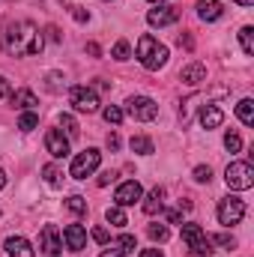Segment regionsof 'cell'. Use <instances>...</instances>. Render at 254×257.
I'll use <instances>...</instances> for the list:
<instances>
[{
    "label": "cell",
    "instance_id": "1",
    "mask_svg": "<svg viewBox=\"0 0 254 257\" xmlns=\"http://www.w3.org/2000/svg\"><path fill=\"white\" fill-rule=\"evenodd\" d=\"M42 33L33 21H15L3 33V51L9 57H33L42 51Z\"/></svg>",
    "mask_w": 254,
    "mask_h": 257
},
{
    "label": "cell",
    "instance_id": "2",
    "mask_svg": "<svg viewBox=\"0 0 254 257\" xmlns=\"http://www.w3.org/2000/svg\"><path fill=\"white\" fill-rule=\"evenodd\" d=\"M138 60H141V66H144V69L159 72L162 66L168 63V48H165L156 36L144 33V36L138 39Z\"/></svg>",
    "mask_w": 254,
    "mask_h": 257
},
{
    "label": "cell",
    "instance_id": "3",
    "mask_svg": "<svg viewBox=\"0 0 254 257\" xmlns=\"http://www.w3.org/2000/svg\"><path fill=\"white\" fill-rule=\"evenodd\" d=\"M183 242H186V248H189L191 254H197V257L212 254V242H209V236H206L203 227L194 224V221H186V224H183Z\"/></svg>",
    "mask_w": 254,
    "mask_h": 257
},
{
    "label": "cell",
    "instance_id": "4",
    "mask_svg": "<svg viewBox=\"0 0 254 257\" xmlns=\"http://www.w3.org/2000/svg\"><path fill=\"white\" fill-rule=\"evenodd\" d=\"M224 180L233 192H245L254 186V168L248 162H230L227 171H224Z\"/></svg>",
    "mask_w": 254,
    "mask_h": 257
},
{
    "label": "cell",
    "instance_id": "5",
    "mask_svg": "<svg viewBox=\"0 0 254 257\" xmlns=\"http://www.w3.org/2000/svg\"><path fill=\"white\" fill-rule=\"evenodd\" d=\"M69 102H72V108L81 111V114H93V111H99V96H96V90H90L87 84L72 87V90H69Z\"/></svg>",
    "mask_w": 254,
    "mask_h": 257
},
{
    "label": "cell",
    "instance_id": "6",
    "mask_svg": "<svg viewBox=\"0 0 254 257\" xmlns=\"http://www.w3.org/2000/svg\"><path fill=\"white\" fill-rule=\"evenodd\" d=\"M99 162H102V153H99V150H84V153L75 156V162H72V168H69V177L87 180V177L99 168Z\"/></svg>",
    "mask_w": 254,
    "mask_h": 257
},
{
    "label": "cell",
    "instance_id": "7",
    "mask_svg": "<svg viewBox=\"0 0 254 257\" xmlns=\"http://www.w3.org/2000/svg\"><path fill=\"white\" fill-rule=\"evenodd\" d=\"M242 215H245V203H242L239 197L227 194V197L218 200V221H221V224H227V227H230V224H239Z\"/></svg>",
    "mask_w": 254,
    "mask_h": 257
},
{
    "label": "cell",
    "instance_id": "8",
    "mask_svg": "<svg viewBox=\"0 0 254 257\" xmlns=\"http://www.w3.org/2000/svg\"><path fill=\"white\" fill-rule=\"evenodd\" d=\"M129 114L135 117V120H141V123H150V120H156L159 117V105L150 99V96H132L126 102Z\"/></svg>",
    "mask_w": 254,
    "mask_h": 257
},
{
    "label": "cell",
    "instance_id": "9",
    "mask_svg": "<svg viewBox=\"0 0 254 257\" xmlns=\"http://www.w3.org/2000/svg\"><path fill=\"white\" fill-rule=\"evenodd\" d=\"M147 21H150L153 27H168V24L180 21V9H177V6H156V9L147 12Z\"/></svg>",
    "mask_w": 254,
    "mask_h": 257
},
{
    "label": "cell",
    "instance_id": "10",
    "mask_svg": "<svg viewBox=\"0 0 254 257\" xmlns=\"http://www.w3.org/2000/svg\"><path fill=\"white\" fill-rule=\"evenodd\" d=\"M45 150H48L54 159H66V156H69V138H63L60 128H48V135H45Z\"/></svg>",
    "mask_w": 254,
    "mask_h": 257
},
{
    "label": "cell",
    "instance_id": "11",
    "mask_svg": "<svg viewBox=\"0 0 254 257\" xmlns=\"http://www.w3.org/2000/svg\"><path fill=\"white\" fill-rule=\"evenodd\" d=\"M141 197H144V189H141V183H135V180L123 183V186L114 192V200H117V206H132V203H138Z\"/></svg>",
    "mask_w": 254,
    "mask_h": 257
},
{
    "label": "cell",
    "instance_id": "12",
    "mask_svg": "<svg viewBox=\"0 0 254 257\" xmlns=\"http://www.w3.org/2000/svg\"><path fill=\"white\" fill-rule=\"evenodd\" d=\"M39 242H42V251H45L48 257H57L60 251H63V242H60V236H57V227H54V224H45V227H42Z\"/></svg>",
    "mask_w": 254,
    "mask_h": 257
},
{
    "label": "cell",
    "instance_id": "13",
    "mask_svg": "<svg viewBox=\"0 0 254 257\" xmlns=\"http://www.w3.org/2000/svg\"><path fill=\"white\" fill-rule=\"evenodd\" d=\"M63 242H66V248L81 251L87 245V230L81 224H69V227H63Z\"/></svg>",
    "mask_w": 254,
    "mask_h": 257
},
{
    "label": "cell",
    "instance_id": "14",
    "mask_svg": "<svg viewBox=\"0 0 254 257\" xmlns=\"http://www.w3.org/2000/svg\"><path fill=\"white\" fill-rule=\"evenodd\" d=\"M6 251H9V257H36L33 245L24 236H9L6 239Z\"/></svg>",
    "mask_w": 254,
    "mask_h": 257
},
{
    "label": "cell",
    "instance_id": "15",
    "mask_svg": "<svg viewBox=\"0 0 254 257\" xmlns=\"http://www.w3.org/2000/svg\"><path fill=\"white\" fill-rule=\"evenodd\" d=\"M197 15H200V21H218L224 15V9L218 0H197Z\"/></svg>",
    "mask_w": 254,
    "mask_h": 257
},
{
    "label": "cell",
    "instance_id": "16",
    "mask_svg": "<svg viewBox=\"0 0 254 257\" xmlns=\"http://www.w3.org/2000/svg\"><path fill=\"white\" fill-rule=\"evenodd\" d=\"M221 120H224V114H221L218 105H203L200 108V126L203 128H218Z\"/></svg>",
    "mask_w": 254,
    "mask_h": 257
},
{
    "label": "cell",
    "instance_id": "17",
    "mask_svg": "<svg viewBox=\"0 0 254 257\" xmlns=\"http://www.w3.org/2000/svg\"><path fill=\"white\" fill-rule=\"evenodd\" d=\"M180 78H183V84L197 87L200 81H206V66H203V63H189L183 72H180Z\"/></svg>",
    "mask_w": 254,
    "mask_h": 257
},
{
    "label": "cell",
    "instance_id": "18",
    "mask_svg": "<svg viewBox=\"0 0 254 257\" xmlns=\"http://www.w3.org/2000/svg\"><path fill=\"white\" fill-rule=\"evenodd\" d=\"M162 206H165V189H153V192L147 194V200H144V212L156 215Z\"/></svg>",
    "mask_w": 254,
    "mask_h": 257
},
{
    "label": "cell",
    "instance_id": "19",
    "mask_svg": "<svg viewBox=\"0 0 254 257\" xmlns=\"http://www.w3.org/2000/svg\"><path fill=\"white\" fill-rule=\"evenodd\" d=\"M12 105H15V108H33V105H39V102H36L33 90H18V93H12Z\"/></svg>",
    "mask_w": 254,
    "mask_h": 257
},
{
    "label": "cell",
    "instance_id": "20",
    "mask_svg": "<svg viewBox=\"0 0 254 257\" xmlns=\"http://www.w3.org/2000/svg\"><path fill=\"white\" fill-rule=\"evenodd\" d=\"M129 147H132V153H138V156H150V153H153V141L144 138V135H135V138L129 141Z\"/></svg>",
    "mask_w": 254,
    "mask_h": 257
},
{
    "label": "cell",
    "instance_id": "21",
    "mask_svg": "<svg viewBox=\"0 0 254 257\" xmlns=\"http://www.w3.org/2000/svg\"><path fill=\"white\" fill-rule=\"evenodd\" d=\"M236 117H239L245 126H254V102L251 99H242V102L236 105Z\"/></svg>",
    "mask_w": 254,
    "mask_h": 257
},
{
    "label": "cell",
    "instance_id": "22",
    "mask_svg": "<svg viewBox=\"0 0 254 257\" xmlns=\"http://www.w3.org/2000/svg\"><path fill=\"white\" fill-rule=\"evenodd\" d=\"M105 218H108L114 227H126V224H129V218H126V212H123V206H108Z\"/></svg>",
    "mask_w": 254,
    "mask_h": 257
},
{
    "label": "cell",
    "instance_id": "23",
    "mask_svg": "<svg viewBox=\"0 0 254 257\" xmlns=\"http://www.w3.org/2000/svg\"><path fill=\"white\" fill-rule=\"evenodd\" d=\"M66 209L75 212V215H84V212H87V200H84L81 194H72V197L66 200Z\"/></svg>",
    "mask_w": 254,
    "mask_h": 257
},
{
    "label": "cell",
    "instance_id": "24",
    "mask_svg": "<svg viewBox=\"0 0 254 257\" xmlns=\"http://www.w3.org/2000/svg\"><path fill=\"white\" fill-rule=\"evenodd\" d=\"M36 126H39V114L24 111V114H21V120H18V128H21V132H33Z\"/></svg>",
    "mask_w": 254,
    "mask_h": 257
},
{
    "label": "cell",
    "instance_id": "25",
    "mask_svg": "<svg viewBox=\"0 0 254 257\" xmlns=\"http://www.w3.org/2000/svg\"><path fill=\"white\" fill-rule=\"evenodd\" d=\"M239 42H242V51L251 57L254 54V30L251 27H242V30H239Z\"/></svg>",
    "mask_w": 254,
    "mask_h": 257
},
{
    "label": "cell",
    "instance_id": "26",
    "mask_svg": "<svg viewBox=\"0 0 254 257\" xmlns=\"http://www.w3.org/2000/svg\"><path fill=\"white\" fill-rule=\"evenodd\" d=\"M102 117H105V123H111V126H120V123H123V111H120L117 105H108V108L102 111Z\"/></svg>",
    "mask_w": 254,
    "mask_h": 257
},
{
    "label": "cell",
    "instance_id": "27",
    "mask_svg": "<svg viewBox=\"0 0 254 257\" xmlns=\"http://www.w3.org/2000/svg\"><path fill=\"white\" fill-rule=\"evenodd\" d=\"M42 174H45V180H48L51 186H60V183H63V174H60V168H57V165H45V168H42Z\"/></svg>",
    "mask_w": 254,
    "mask_h": 257
},
{
    "label": "cell",
    "instance_id": "28",
    "mask_svg": "<svg viewBox=\"0 0 254 257\" xmlns=\"http://www.w3.org/2000/svg\"><path fill=\"white\" fill-rule=\"evenodd\" d=\"M147 233H150L153 242H168V227H165V224H150Z\"/></svg>",
    "mask_w": 254,
    "mask_h": 257
},
{
    "label": "cell",
    "instance_id": "29",
    "mask_svg": "<svg viewBox=\"0 0 254 257\" xmlns=\"http://www.w3.org/2000/svg\"><path fill=\"white\" fill-rule=\"evenodd\" d=\"M224 147H227L230 153H239V150H242V138H239L236 132H227V135H224Z\"/></svg>",
    "mask_w": 254,
    "mask_h": 257
},
{
    "label": "cell",
    "instance_id": "30",
    "mask_svg": "<svg viewBox=\"0 0 254 257\" xmlns=\"http://www.w3.org/2000/svg\"><path fill=\"white\" fill-rule=\"evenodd\" d=\"M129 54H132L129 42H126V39H120V42L114 45V60H129Z\"/></svg>",
    "mask_w": 254,
    "mask_h": 257
},
{
    "label": "cell",
    "instance_id": "31",
    "mask_svg": "<svg viewBox=\"0 0 254 257\" xmlns=\"http://www.w3.org/2000/svg\"><path fill=\"white\" fill-rule=\"evenodd\" d=\"M209 242H215V245H224V248H233V245H236V239H233L230 233H218V236H212Z\"/></svg>",
    "mask_w": 254,
    "mask_h": 257
},
{
    "label": "cell",
    "instance_id": "32",
    "mask_svg": "<svg viewBox=\"0 0 254 257\" xmlns=\"http://www.w3.org/2000/svg\"><path fill=\"white\" fill-rule=\"evenodd\" d=\"M117 245H120V248H123V251H135V248H138V242H135V236H132V233H123V236H120V242H117Z\"/></svg>",
    "mask_w": 254,
    "mask_h": 257
},
{
    "label": "cell",
    "instance_id": "33",
    "mask_svg": "<svg viewBox=\"0 0 254 257\" xmlns=\"http://www.w3.org/2000/svg\"><path fill=\"white\" fill-rule=\"evenodd\" d=\"M60 126H66V132H69V135H72V138H75V135H78V123H75V120H72V117H69V114H60Z\"/></svg>",
    "mask_w": 254,
    "mask_h": 257
},
{
    "label": "cell",
    "instance_id": "34",
    "mask_svg": "<svg viewBox=\"0 0 254 257\" xmlns=\"http://www.w3.org/2000/svg\"><path fill=\"white\" fill-rule=\"evenodd\" d=\"M194 180H197V183H209V180H212V171L200 165V168H194Z\"/></svg>",
    "mask_w": 254,
    "mask_h": 257
},
{
    "label": "cell",
    "instance_id": "35",
    "mask_svg": "<svg viewBox=\"0 0 254 257\" xmlns=\"http://www.w3.org/2000/svg\"><path fill=\"white\" fill-rule=\"evenodd\" d=\"M93 239H96V242H102V245H105V242H108V239H111V236H108V230H105V227H93Z\"/></svg>",
    "mask_w": 254,
    "mask_h": 257
},
{
    "label": "cell",
    "instance_id": "36",
    "mask_svg": "<svg viewBox=\"0 0 254 257\" xmlns=\"http://www.w3.org/2000/svg\"><path fill=\"white\" fill-rule=\"evenodd\" d=\"M99 257H126V251H123L120 245H111V248H105Z\"/></svg>",
    "mask_w": 254,
    "mask_h": 257
},
{
    "label": "cell",
    "instance_id": "37",
    "mask_svg": "<svg viewBox=\"0 0 254 257\" xmlns=\"http://www.w3.org/2000/svg\"><path fill=\"white\" fill-rule=\"evenodd\" d=\"M69 9H72V18H75V21H81V24H84V21L90 18V15H87V12L81 9V6H69Z\"/></svg>",
    "mask_w": 254,
    "mask_h": 257
},
{
    "label": "cell",
    "instance_id": "38",
    "mask_svg": "<svg viewBox=\"0 0 254 257\" xmlns=\"http://www.w3.org/2000/svg\"><path fill=\"white\" fill-rule=\"evenodd\" d=\"M6 96H12V87H9V81L0 75V99H6Z\"/></svg>",
    "mask_w": 254,
    "mask_h": 257
},
{
    "label": "cell",
    "instance_id": "39",
    "mask_svg": "<svg viewBox=\"0 0 254 257\" xmlns=\"http://www.w3.org/2000/svg\"><path fill=\"white\" fill-rule=\"evenodd\" d=\"M114 180H117V174H114V171H105V174L99 177V186H108V183H114Z\"/></svg>",
    "mask_w": 254,
    "mask_h": 257
},
{
    "label": "cell",
    "instance_id": "40",
    "mask_svg": "<svg viewBox=\"0 0 254 257\" xmlns=\"http://www.w3.org/2000/svg\"><path fill=\"white\" fill-rule=\"evenodd\" d=\"M138 257H165V254H162L159 248H144V251H141Z\"/></svg>",
    "mask_w": 254,
    "mask_h": 257
},
{
    "label": "cell",
    "instance_id": "41",
    "mask_svg": "<svg viewBox=\"0 0 254 257\" xmlns=\"http://www.w3.org/2000/svg\"><path fill=\"white\" fill-rule=\"evenodd\" d=\"M108 147L111 150H120V135H108Z\"/></svg>",
    "mask_w": 254,
    "mask_h": 257
},
{
    "label": "cell",
    "instance_id": "42",
    "mask_svg": "<svg viewBox=\"0 0 254 257\" xmlns=\"http://www.w3.org/2000/svg\"><path fill=\"white\" fill-rule=\"evenodd\" d=\"M6 186V174H3V168H0V189Z\"/></svg>",
    "mask_w": 254,
    "mask_h": 257
},
{
    "label": "cell",
    "instance_id": "43",
    "mask_svg": "<svg viewBox=\"0 0 254 257\" xmlns=\"http://www.w3.org/2000/svg\"><path fill=\"white\" fill-rule=\"evenodd\" d=\"M233 3H239V6H251L254 0H233Z\"/></svg>",
    "mask_w": 254,
    "mask_h": 257
},
{
    "label": "cell",
    "instance_id": "44",
    "mask_svg": "<svg viewBox=\"0 0 254 257\" xmlns=\"http://www.w3.org/2000/svg\"><path fill=\"white\" fill-rule=\"evenodd\" d=\"M150 3H162V0H150Z\"/></svg>",
    "mask_w": 254,
    "mask_h": 257
}]
</instances>
